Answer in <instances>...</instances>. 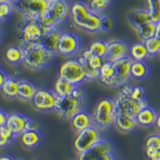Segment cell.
<instances>
[{
    "mask_svg": "<svg viewBox=\"0 0 160 160\" xmlns=\"http://www.w3.org/2000/svg\"><path fill=\"white\" fill-rule=\"evenodd\" d=\"M101 15L91 11L88 3L78 1L71 4V19L78 29L87 32H102Z\"/></svg>",
    "mask_w": 160,
    "mask_h": 160,
    "instance_id": "6da1fadb",
    "label": "cell"
},
{
    "mask_svg": "<svg viewBox=\"0 0 160 160\" xmlns=\"http://www.w3.org/2000/svg\"><path fill=\"white\" fill-rule=\"evenodd\" d=\"M24 51L22 64L28 70L39 71L51 64L56 54L45 48L41 42L21 44Z\"/></svg>",
    "mask_w": 160,
    "mask_h": 160,
    "instance_id": "7a4b0ae2",
    "label": "cell"
},
{
    "mask_svg": "<svg viewBox=\"0 0 160 160\" xmlns=\"http://www.w3.org/2000/svg\"><path fill=\"white\" fill-rule=\"evenodd\" d=\"M71 3L68 0H50L48 9L39 20L47 28H58V26L71 18Z\"/></svg>",
    "mask_w": 160,
    "mask_h": 160,
    "instance_id": "3957f363",
    "label": "cell"
},
{
    "mask_svg": "<svg viewBox=\"0 0 160 160\" xmlns=\"http://www.w3.org/2000/svg\"><path fill=\"white\" fill-rule=\"evenodd\" d=\"M92 117L94 124L101 130L115 126L118 117L115 99L107 97L101 98L95 105Z\"/></svg>",
    "mask_w": 160,
    "mask_h": 160,
    "instance_id": "277c9868",
    "label": "cell"
},
{
    "mask_svg": "<svg viewBox=\"0 0 160 160\" xmlns=\"http://www.w3.org/2000/svg\"><path fill=\"white\" fill-rule=\"evenodd\" d=\"M132 86L129 83L121 87V90L115 98V104L118 115H127L135 118L139 111L149 106L148 99L138 101L132 98L130 95Z\"/></svg>",
    "mask_w": 160,
    "mask_h": 160,
    "instance_id": "5b68a950",
    "label": "cell"
},
{
    "mask_svg": "<svg viewBox=\"0 0 160 160\" xmlns=\"http://www.w3.org/2000/svg\"><path fill=\"white\" fill-rule=\"evenodd\" d=\"M48 29L40 20L22 18L17 25L16 35L21 44L40 42Z\"/></svg>",
    "mask_w": 160,
    "mask_h": 160,
    "instance_id": "8992f818",
    "label": "cell"
},
{
    "mask_svg": "<svg viewBox=\"0 0 160 160\" xmlns=\"http://www.w3.org/2000/svg\"><path fill=\"white\" fill-rule=\"evenodd\" d=\"M58 77L77 86L87 82L83 65L78 58H70L62 62L58 68Z\"/></svg>",
    "mask_w": 160,
    "mask_h": 160,
    "instance_id": "52a82bcc",
    "label": "cell"
},
{
    "mask_svg": "<svg viewBox=\"0 0 160 160\" xmlns=\"http://www.w3.org/2000/svg\"><path fill=\"white\" fill-rule=\"evenodd\" d=\"M85 105V98H76L73 95L58 97L55 111L60 118L71 120L76 114L84 110Z\"/></svg>",
    "mask_w": 160,
    "mask_h": 160,
    "instance_id": "ba28073f",
    "label": "cell"
},
{
    "mask_svg": "<svg viewBox=\"0 0 160 160\" xmlns=\"http://www.w3.org/2000/svg\"><path fill=\"white\" fill-rule=\"evenodd\" d=\"M50 0H18L14 4L15 10L28 19H38L47 11Z\"/></svg>",
    "mask_w": 160,
    "mask_h": 160,
    "instance_id": "9c48e42d",
    "label": "cell"
},
{
    "mask_svg": "<svg viewBox=\"0 0 160 160\" xmlns=\"http://www.w3.org/2000/svg\"><path fill=\"white\" fill-rule=\"evenodd\" d=\"M101 129L98 128L95 124L90 128L80 131L75 137L73 146L75 151L78 154L88 151L92 146L96 144L102 139Z\"/></svg>",
    "mask_w": 160,
    "mask_h": 160,
    "instance_id": "30bf717a",
    "label": "cell"
},
{
    "mask_svg": "<svg viewBox=\"0 0 160 160\" xmlns=\"http://www.w3.org/2000/svg\"><path fill=\"white\" fill-rule=\"evenodd\" d=\"M82 48V40L76 34L63 31L59 39L57 55L66 58H72L78 55Z\"/></svg>",
    "mask_w": 160,
    "mask_h": 160,
    "instance_id": "8fae6325",
    "label": "cell"
},
{
    "mask_svg": "<svg viewBox=\"0 0 160 160\" xmlns=\"http://www.w3.org/2000/svg\"><path fill=\"white\" fill-rule=\"evenodd\" d=\"M58 96L54 90L47 88H38L32 100L35 109L41 112H50L55 111Z\"/></svg>",
    "mask_w": 160,
    "mask_h": 160,
    "instance_id": "7c38bea8",
    "label": "cell"
},
{
    "mask_svg": "<svg viewBox=\"0 0 160 160\" xmlns=\"http://www.w3.org/2000/svg\"><path fill=\"white\" fill-rule=\"evenodd\" d=\"M131 46L126 41L114 39L108 41V51L106 60L111 62H115L122 58L130 55Z\"/></svg>",
    "mask_w": 160,
    "mask_h": 160,
    "instance_id": "4fadbf2b",
    "label": "cell"
},
{
    "mask_svg": "<svg viewBox=\"0 0 160 160\" xmlns=\"http://www.w3.org/2000/svg\"><path fill=\"white\" fill-rule=\"evenodd\" d=\"M133 59L130 56H127L116 62H113L115 71V78L117 80L118 88L128 83L131 77V68Z\"/></svg>",
    "mask_w": 160,
    "mask_h": 160,
    "instance_id": "5bb4252c",
    "label": "cell"
},
{
    "mask_svg": "<svg viewBox=\"0 0 160 160\" xmlns=\"http://www.w3.org/2000/svg\"><path fill=\"white\" fill-rule=\"evenodd\" d=\"M112 151V144L108 140L102 138L101 141L92 146L88 151L79 154L78 160H98L104 154Z\"/></svg>",
    "mask_w": 160,
    "mask_h": 160,
    "instance_id": "9a60e30c",
    "label": "cell"
},
{
    "mask_svg": "<svg viewBox=\"0 0 160 160\" xmlns=\"http://www.w3.org/2000/svg\"><path fill=\"white\" fill-rule=\"evenodd\" d=\"M30 120L31 118H28L24 114L19 112H14L9 115L7 125L11 128L15 136L18 137L28 130Z\"/></svg>",
    "mask_w": 160,
    "mask_h": 160,
    "instance_id": "2e32d148",
    "label": "cell"
},
{
    "mask_svg": "<svg viewBox=\"0 0 160 160\" xmlns=\"http://www.w3.org/2000/svg\"><path fill=\"white\" fill-rule=\"evenodd\" d=\"M98 81L107 88H118L113 62L106 60L99 69V77Z\"/></svg>",
    "mask_w": 160,
    "mask_h": 160,
    "instance_id": "e0dca14e",
    "label": "cell"
},
{
    "mask_svg": "<svg viewBox=\"0 0 160 160\" xmlns=\"http://www.w3.org/2000/svg\"><path fill=\"white\" fill-rule=\"evenodd\" d=\"M63 31L58 28H49L47 31L46 34L44 35L43 38L41 40V43L50 50L51 51L54 52L57 55L58 52V47L59 43V39L61 38Z\"/></svg>",
    "mask_w": 160,
    "mask_h": 160,
    "instance_id": "ac0fdd59",
    "label": "cell"
},
{
    "mask_svg": "<svg viewBox=\"0 0 160 160\" xmlns=\"http://www.w3.org/2000/svg\"><path fill=\"white\" fill-rule=\"evenodd\" d=\"M70 121L74 131L77 133L94 125L92 114H90L88 111H85V109L76 114Z\"/></svg>",
    "mask_w": 160,
    "mask_h": 160,
    "instance_id": "d6986e66",
    "label": "cell"
},
{
    "mask_svg": "<svg viewBox=\"0 0 160 160\" xmlns=\"http://www.w3.org/2000/svg\"><path fill=\"white\" fill-rule=\"evenodd\" d=\"M158 115V113L157 112L156 110L150 106H148L139 111L135 118H136L139 127L151 128L155 125Z\"/></svg>",
    "mask_w": 160,
    "mask_h": 160,
    "instance_id": "ffe728a7",
    "label": "cell"
},
{
    "mask_svg": "<svg viewBox=\"0 0 160 160\" xmlns=\"http://www.w3.org/2000/svg\"><path fill=\"white\" fill-rule=\"evenodd\" d=\"M129 22L135 30H138L145 24L152 21L148 9H135L128 15Z\"/></svg>",
    "mask_w": 160,
    "mask_h": 160,
    "instance_id": "44dd1931",
    "label": "cell"
},
{
    "mask_svg": "<svg viewBox=\"0 0 160 160\" xmlns=\"http://www.w3.org/2000/svg\"><path fill=\"white\" fill-rule=\"evenodd\" d=\"M21 143L28 149H35L41 144L42 141V135L40 131L28 130L20 135Z\"/></svg>",
    "mask_w": 160,
    "mask_h": 160,
    "instance_id": "7402d4cb",
    "label": "cell"
},
{
    "mask_svg": "<svg viewBox=\"0 0 160 160\" xmlns=\"http://www.w3.org/2000/svg\"><path fill=\"white\" fill-rule=\"evenodd\" d=\"M20 81L21 79L16 77H8L0 90L2 95L9 99L18 98Z\"/></svg>",
    "mask_w": 160,
    "mask_h": 160,
    "instance_id": "603a6c76",
    "label": "cell"
},
{
    "mask_svg": "<svg viewBox=\"0 0 160 160\" xmlns=\"http://www.w3.org/2000/svg\"><path fill=\"white\" fill-rule=\"evenodd\" d=\"M38 88L28 80H21L18 88V98L25 102H32Z\"/></svg>",
    "mask_w": 160,
    "mask_h": 160,
    "instance_id": "cb8c5ba5",
    "label": "cell"
},
{
    "mask_svg": "<svg viewBox=\"0 0 160 160\" xmlns=\"http://www.w3.org/2000/svg\"><path fill=\"white\" fill-rule=\"evenodd\" d=\"M4 58L8 63L17 66L22 63L24 58V51L22 46H11L7 48L4 53Z\"/></svg>",
    "mask_w": 160,
    "mask_h": 160,
    "instance_id": "d4e9b609",
    "label": "cell"
},
{
    "mask_svg": "<svg viewBox=\"0 0 160 160\" xmlns=\"http://www.w3.org/2000/svg\"><path fill=\"white\" fill-rule=\"evenodd\" d=\"M151 68L145 61H133L131 68V77L135 80H143L148 78Z\"/></svg>",
    "mask_w": 160,
    "mask_h": 160,
    "instance_id": "484cf974",
    "label": "cell"
},
{
    "mask_svg": "<svg viewBox=\"0 0 160 160\" xmlns=\"http://www.w3.org/2000/svg\"><path fill=\"white\" fill-rule=\"evenodd\" d=\"M77 85L71 83V82L64 78L58 77L55 82L54 91L58 97H67L73 95Z\"/></svg>",
    "mask_w": 160,
    "mask_h": 160,
    "instance_id": "4316f807",
    "label": "cell"
},
{
    "mask_svg": "<svg viewBox=\"0 0 160 160\" xmlns=\"http://www.w3.org/2000/svg\"><path fill=\"white\" fill-rule=\"evenodd\" d=\"M115 126L118 130L124 133L132 132L139 127L136 118L122 115H118Z\"/></svg>",
    "mask_w": 160,
    "mask_h": 160,
    "instance_id": "83f0119b",
    "label": "cell"
},
{
    "mask_svg": "<svg viewBox=\"0 0 160 160\" xmlns=\"http://www.w3.org/2000/svg\"><path fill=\"white\" fill-rule=\"evenodd\" d=\"M129 56L132 58L133 61H145L149 58V53L144 42H136L131 46Z\"/></svg>",
    "mask_w": 160,
    "mask_h": 160,
    "instance_id": "f1b7e54d",
    "label": "cell"
},
{
    "mask_svg": "<svg viewBox=\"0 0 160 160\" xmlns=\"http://www.w3.org/2000/svg\"><path fill=\"white\" fill-rule=\"evenodd\" d=\"M138 36L140 39L142 40V42H145L147 40L153 38L157 35L158 32V22H150L149 23L145 24L144 26L141 27L136 30Z\"/></svg>",
    "mask_w": 160,
    "mask_h": 160,
    "instance_id": "f546056e",
    "label": "cell"
},
{
    "mask_svg": "<svg viewBox=\"0 0 160 160\" xmlns=\"http://www.w3.org/2000/svg\"><path fill=\"white\" fill-rule=\"evenodd\" d=\"M88 49L93 55L106 58L108 51V41L103 39H97L91 42Z\"/></svg>",
    "mask_w": 160,
    "mask_h": 160,
    "instance_id": "4dcf8cb0",
    "label": "cell"
},
{
    "mask_svg": "<svg viewBox=\"0 0 160 160\" xmlns=\"http://www.w3.org/2000/svg\"><path fill=\"white\" fill-rule=\"evenodd\" d=\"M112 4V0H89L88 5L94 12L102 15Z\"/></svg>",
    "mask_w": 160,
    "mask_h": 160,
    "instance_id": "1f68e13d",
    "label": "cell"
},
{
    "mask_svg": "<svg viewBox=\"0 0 160 160\" xmlns=\"http://www.w3.org/2000/svg\"><path fill=\"white\" fill-rule=\"evenodd\" d=\"M15 11V6L12 2H8L7 0H4L3 2H1L0 3V22L9 19Z\"/></svg>",
    "mask_w": 160,
    "mask_h": 160,
    "instance_id": "d6a6232c",
    "label": "cell"
},
{
    "mask_svg": "<svg viewBox=\"0 0 160 160\" xmlns=\"http://www.w3.org/2000/svg\"><path fill=\"white\" fill-rule=\"evenodd\" d=\"M150 56L160 55V37L158 35L153 37L144 42Z\"/></svg>",
    "mask_w": 160,
    "mask_h": 160,
    "instance_id": "836d02e7",
    "label": "cell"
},
{
    "mask_svg": "<svg viewBox=\"0 0 160 160\" xmlns=\"http://www.w3.org/2000/svg\"><path fill=\"white\" fill-rule=\"evenodd\" d=\"M148 10L153 22L160 21V0H147Z\"/></svg>",
    "mask_w": 160,
    "mask_h": 160,
    "instance_id": "e575fe53",
    "label": "cell"
},
{
    "mask_svg": "<svg viewBox=\"0 0 160 160\" xmlns=\"http://www.w3.org/2000/svg\"><path fill=\"white\" fill-rule=\"evenodd\" d=\"M78 59L82 62L84 68V71H85V76L87 81H97L99 77V70L92 69L87 64L85 60L80 58L78 57Z\"/></svg>",
    "mask_w": 160,
    "mask_h": 160,
    "instance_id": "d590c367",
    "label": "cell"
},
{
    "mask_svg": "<svg viewBox=\"0 0 160 160\" xmlns=\"http://www.w3.org/2000/svg\"><path fill=\"white\" fill-rule=\"evenodd\" d=\"M85 61L86 62H87V64H88L91 68L95 70H99L100 68H101V67L102 66V64L105 62L106 58H102V57H99L98 56V55H93V54H91Z\"/></svg>",
    "mask_w": 160,
    "mask_h": 160,
    "instance_id": "8d00e7d4",
    "label": "cell"
},
{
    "mask_svg": "<svg viewBox=\"0 0 160 160\" xmlns=\"http://www.w3.org/2000/svg\"><path fill=\"white\" fill-rule=\"evenodd\" d=\"M130 95L131 98L138 100V101L148 99L147 98V91L143 87H141V86H135V87L132 86Z\"/></svg>",
    "mask_w": 160,
    "mask_h": 160,
    "instance_id": "74e56055",
    "label": "cell"
},
{
    "mask_svg": "<svg viewBox=\"0 0 160 160\" xmlns=\"http://www.w3.org/2000/svg\"><path fill=\"white\" fill-rule=\"evenodd\" d=\"M115 27V21L111 17L102 14L101 15V31L102 32L111 31Z\"/></svg>",
    "mask_w": 160,
    "mask_h": 160,
    "instance_id": "f35d334b",
    "label": "cell"
},
{
    "mask_svg": "<svg viewBox=\"0 0 160 160\" xmlns=\"http://www.w3.org/2000/svg\"><path fill=\"white\" fill-rule=\"evenodd\" d=\"M145 147H151L160 149V134H153L150 135L146 140Z\"/></svg>",
    "mask_w": 160,
    "mask_h": 160,
    "instance_id": "ab89813d",
    "label": "cell"
},
{
    "mask_svg": "<svg viewBox=\"0 0 160 160\" xmlns=\"http://www.w3.org/2000/svg\"><path fill=\"white\" fill-rule=\"evenodd\" d=\"M145 154L149 160H160V149L145 147Z\"/></svg>",
    "mask_w": 160,
    "mask_h": 160,
    "instance_id": "60d3db41",
    "label": "cell"
},
{
    "mask_svg": "<svg viewBox=\"0 0 160 160\" xmlns=\"http://www.w3.org/2000/svg\"><path fill=\"white\" fill-rule=\"evenodd\" d=\"M0 133L5 137H7L8 138H9L10 140L13 141V142L17 138L15 134L13 133V131H11V128L8 125H4L2 126V127H0Z\"/></svg>",
    "mask_w": 160,
    "mask_h": 160,
    "instance_id": "b9f144b4",
    "label": "cell"
},
{
    "mask_svg": "<svg viewBox=\"0 0 160 160\" xmlns=\"http://www.w3.org/2000/svg\"><path fill=\"white\" fill-rule=\"evenodd\" d=\"M9 115L6 111L3 109L0 108V127L2 126L7 125L8 121V118H9Z\"/></svg>",
    "mask_w": 160,
    "mask_h": 160,
    "instance_id": "7bdbcfd3",
    "label": "cell"
},
{
    "mask_svg": "<svg viewBox=\"0 0 160 160\" xmlns=\"http://www.w3.org/2000/svg\"><path fill=\"white\" fill-rule=\"evenodd\" d=\"M28 130H32V131H41V124L38 122H37L36 120L31 119V118L27 131H28Z\"/></svg>",
    "mask_w": 160,
    "mask_h": 160,
    "instance_id": "ee69618b",
    "label": "cell"
},
{
    "mask_svg": "<svg viewBox=\"0 0 160 160\" xmlns=\"http://www.w3.org/2000/svg\"><path fill=\"white\" fill-rule=\"evenodd\" d=\"M12 142L13 141L10 140L9 138H8L7 137H5L0 133V148H7V147L11 145Z\"/></svg>",
    "mask_w": 160,
    "mask_h": 160,
    "instance_id": "f6af8a7d",
    "label": "cell"
},
{
    "mask_svg": "<svg viewBox=\"0 0 160 160\" xmlns=\"http://www.w3.org/2000/svg\"><path fill=\"white\" fill-rule=\"evenodd\" d=\"M98 160H118L116 158V155H115L114 151H110V152L106 153L102 156L100 157Z\"/></svg>",
    "mask_w": 160,
    "mask_h": 160,
    "instance_id": "bcb514c9",
    "label": "cell"
},
{
    "mask_svg": "<svg viewBox=\"0 0 160 160\" xmlns=\"http://www.w3.org/2000/svg\"><path fill=\"white\" fill-rule=\"evenodd\" d=\"M8 77H9V75H8V73L6 72L3 69L0 68V90L2 88V85L4 84L6 80L8 79Z\"/></svg>",
    "mask_w": 160,
    "mask_h": 160,
    "instance_id": "7dc6e473",
    "label": "cell"
},
{
    "mask_svg": "<svg viewBox=\"0 0 160 160\" xmlns=\"http://www.w3.org/2000/svg\"><path fill=\"white\" fill-rule=\"evenodd\" d=\"M0 160H16L13 156L10 155H4L0 156Z\"/></svg>",
    "mask_w": 160,
    "mask_h": 160,
    "instance_id": "c3c4849f",
    "label": "cell"
},
{
    "mask_svg": "<svg viewBox=\"0 0 160 160\" xmlns=\"http://www.w3.org/2000/svg\"><path fill=\"white\" fill-rule=\"evenodd\" d=\"M155 126L157 128H158V130H159V131H160V114H158V118H157L156 122H155Z\"/></svg>",
    "mask_w": 160,
    "mask_h": 160,
    "instance_id": "681fc988",
    "label": "cell"
},
{
    "mask_svg": "<svg viewBox=\"0 0 160 160\" xmlns=\"http://www.w3.org/2000/svg\"><path fill=\"white\" fill-rule=\"evenodd\" d=\"M7 1H8V2H12L13 4H15V2H17L18 1V0H7Z\"/></svg>",
    "mask_w": 160,
    "mask_h": 160,
    "instance_id": "f907efd6",
    "label": "cell"
},
{
    "mask_svg": "<svg viewBox=\"0 0 160 160\" xmlns=\"http://www.w3.org/2000/svg\"><path fill=\"white\" fill-rule=\"evenodd\" d=\"M157 35H158V36L160 37V26L158 25V32H157Z\"/></svg>",
    "mask_w": 160,
    "mask_h": 160,
    "instance_id": "816d5d0a",
    "label": "cell"
},
{
    "mask_svg": "<svg viewBox=\"0 0 160 160\" xmlns=\"http://www.w3.org/2000/svg\"><path fill=\"white\" fill-rule=\"evenodd\" d=\"M0 39H1V28H0Z\"/></svg>",
    "mask_w": 160,
    "mask_h": 160,
    "instance_id": "f5cc1de1",
    "label": "cell"
},
{
    "mask_svg": "<svg viewBox=\"0 0 160 160\" xmlns=\"http://www.w3.org/2000/svg\"><path fill=\"white\" fill-rule=\"evenodd\" d=\"M3 1H4V0H0V3H1L2 2H3Z\"/></svg>",
    "mask_w": 160,
    "mask_h": 160,
    "instance_id": "db71d44e",
    "label": "cell"
},
{
    "mask_svg": "<svg viewBox=\"0 0 160 160\" xmlns=\"http://www.w3.org/2000/svg\"><path fill=\"white\" fill-rule=\"evenodd\" d=\"M158 25H159V26H160V21H159V22H158Z\"/></svg>",
    "mask_w": 160,
    "mask_h": 160,
    "instance_id": "11a10c76",
    "label": "cell"
},
{
    "mask_svg": "<svg viewBox=\"0 0 160 160\" xmlns=\"http://www.w3.org/2000/svg\"><path fill=\"white\" fill-rule=\"evenodd\" d=\"M68 1H70V0H68Z\"/></svg>",
    "mask_w": 160,
    "mask_h": 160,
    "instance_id": "9f6ffc18",
    "label": "cell"
}]
</instances>
